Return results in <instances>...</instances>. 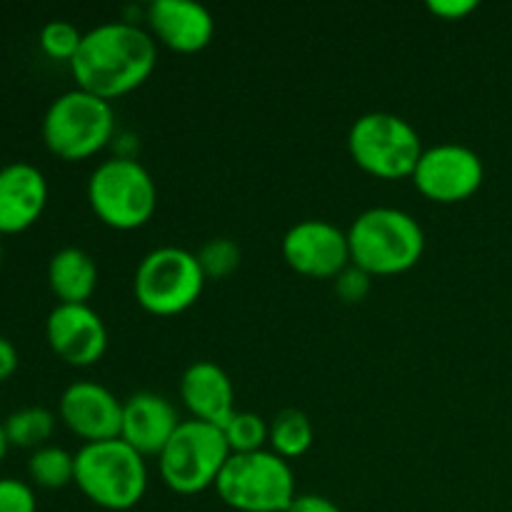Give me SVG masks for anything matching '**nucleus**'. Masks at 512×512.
Wrapping results in <instances>:
<instances>
[{
	"mask_svg": "<svg viewBox=\"0 0 512 512\" xmlns=\"http://www.w3.org/2000/svg\"><path fill=\"white\" fill-rule=\"evenodd\" d=\"M18 370V350L5 335H0V383Z\"/></svg>",
	"mask_w": 512,
	"mask_h": 512,
	"instance_id": "c85d7f7f",
	"label": "nucleus"
},
{
	"mask_svg": "<svg viewBox=\"0 0 512 512\" xmlns=\"http://www.w3.org/2000/svg\"><path fill=\"white\" fill-rule=\"evenodd\" d=\"M205 280L198 255L178 245H160L135 268L133 293L148 313L178 315L198 303Z\"/></svg>",
	"mask_w": 512,
	"mask_h": 512,
	"instance_id": "1a4fd4ad",
	"label": "nucleus"
},
{
	"mask_svg": "<svg viewBox=\"0 0 512 512\" xmlns=\"http://www.w3.org/2000/svg\"><path fill=\"white\" fill-rule=\"evenodd\" d=\"M83 30L78 28L70 20H48V23L40 28V48L55 60H73L78 53L80 43H83Z\"/></svg>",
	"mask_w": 512,
	"mask_h": 512,
	"instance_id": "b1692460",
	"label": "nucleus"
},
{
	"mask_svg": "<svg viewBox=\"0 0 512 512\" xmlns=\"http://www.w3.org/2000/svg\"><path fill=\"white\" fill-rule=\"evenodd\" d=\"M370 278H373V275L365 273L363 268H358V265L350 263L343 273H338L333 278L335 293H338V298L343 300V303H360V300L368 298Z\"/></svg>",
	"mask_w": 512,
	"mask_h": 512,
	"instance_id": "a878e982",
	"label": "nucleus"
},
{
	"mask_svg": "<svg viewBox=\"0 0 512 512\" xmlns=\"http://www.w3.org/2000/svg\"><path fill=\"white\" fill-rule=\"evenodd\" d=\"M0 263H3V240H0Z\"/></svg>",
	"mask_w": 512,
	"mask_h": 512,
	"instance_id": "7c9ffc66",
	"label": "nucleus"
},
{
	"mask_svg": "<svg viewBox=\"0 0 512 512\" xmlns=\"http://www.w3.org/2000/svg\"><path fill=\"white\" fill-rule=\"evenodd\" d=\"M215 490L228 508L238 512H285L298 498L290 460L270 448L230 453Z\"/></svg>",
	"mask_w": 512,
	"mask_h": 512,
	"instance_id": "39448f33",
	"label": "nucleus"
},
{
	"mask_svg": "<svg viewBox=\"0 0 512 512\" xmlns=\"http://www.w3.org/2000/svg\"><path fill=\"white\" fill-rule=\"evenodd\" d=\"M285 512H343L338 508V503H333L325 495H315V493H303L290 503V508Z\"/></svg>",
	"mask_w": 512,
	"mask_h": 512,
	"instance_id": "cd10ccee",
	"label": "nucleus"
},
{
	"mask_svg": "<svg viewBox=\"0 0 512 512\" xmlns=\"http://www.w3.org/2000/svg\"><path fill=\"white\" fill-rule=\"evenodd\" d=\"M145 20L150 35L178 53H198L215 35L213 13L198 0H150Z\"/></svg>",
	"mask_w": 512,
	"mask_h": 512,
	"instance_id": "4468645a",
	"label": "nucleus"
},
{
	"mask_svg": "<svg viewBox=\"0 0 512 512\" xmlns=\"http://www.w3.org/2000/svg\"><path fill=\"white\" fill-rule=\"evenodd\" d=\"M315 440L313 420L298 408H285L270 420L268 448L285 460H298Z\"/></svg>",
	"mask_w": 512,
	"mask_h": 512,
	"instance_id": "6ab92c4d",
	"label": "nucleus"
},
{
	"mask_svg": "<svg viewBox=\"0 0 512 512\" xmlns=\"http://www.w3.org/2000/svg\"><path fill=\"white\" fill-rule=\"evenodd\" d=\"M3 428L10 445L38 450L48 445L50 435H53L55 415L48 408H40V405H28V408L13 410L3 420Z\"/></svg>",
	"mask_w": 512,
	"mask_h": 512,
	"instance_id": "aec40b11",
	"label": "nucleus"
},
{
	"mask_svg": "<svg viewBox=\"0 0 512 512\" xmlns=\"http://www.w3.org/2000/svg\"><path fill=\"white\" fill-rule=\"evenodd\" d=\"M75 485L103 510L135 508L148 490L145 455L130 448L123 438L83 443L75 453Z\"/></svg>",
	"mask_w": 512,
	"mask_h": 512,
	"instance_id": "7ed1b4c3",
	"label": "nucleus"
},
{
	"mask_svg": "<svg viewBox=\"0 0 512 512\" xmlns=\"http://www.w3.org/2000/svg\"><path fill=\"white\" fill-rule=\"evenodd\" d=\"M48 180L43 170L25 160L0 168V233H20L43 215Z\"/></svg>",
	"mask_w": 512,
	"mask_h": 512,
	"instance_id": "dca6fc26",
	"label": "nucleus"
},
{
	"mask_svg": "<svg viewBox=\"0 0 512 512\" xmlns=\"http://www.w3.org/2000/svg\"><path fill=\"white\" fill-rule=\"evenodd\" d=\"M158 63V40L135 20H105L85 30L78 53L70 60L78 88L113 103L150 78Z\"/></svg>",
	"mask_w": 512,
	"mask_h": 512,
	"instance_id": "f257e3e1",
	"label": "nucleus"
},
{
	"mask_svg": "<svg viewBox=\"0 0 512 512\" xmlns=\"http://www.w3.org/2000/svg\"><path fill=\"white\" fill-rule=\"evenodd\" d=\"M45 338L60 360L75 368L95 365L108 350V328L88 303H58L45 320Z\"/></svg>",
	"mask_w": 512,
	"mask_h": 512,
	"instance_id": "f8f14e48",
	"label": "nucleus"
},
{
	"mask_svg": "<svg viewBox=\"0 0 512 512\" xmlns=\"http://www.w3.org/2000/svg\"><path fill=\"white\" fill-rule=\"evenodd\" d=\"M180 398L195 420L223 428L235 413V388L230 375L213 360H195L180 378Z\"/></svg>",
	"mask_w": 512,
	"mask_h": 512,
	"instance_id": "f3484780",
	"label": "nucleus"
},
{
	"mask_svg": "<svg viewBox=\"0 0 512 512\" xmlns=\"http://www.w3.org/2000/svg\"><path fill=\"white\" fill-rule=\"evenodd\" d=\"M483 178V158L463 143L430 145L413 170L415 188L438 203H460L470 198L483 185Z\"/></svg>",
	"mask_w": 512,
	"mask_h": 512,
	"instance_id": "9d476101",
	"label": "nucleus"
},
{
	"mask_svg": "<svg viewBox=\"0 0 512 512\" xmlns=\"http://www.w3.org/2000/svg\"><path fill=\"white\" fill-rule=\"evenodd\" d=\"M28 473L40 488H65V485L75 483V453H68L58 445H43L30 455Z\"/></svg>",
	"mask_w": 512,
	"mask_h": 512,
	"instance_id": "412c9836",
	"label": "nucleus"
},
{
	"mask_svg": "<svg viewBox=\"0 0 512 512\" xmlns=\"http://www.w3.org/2000/svg\"><path fill=\"white\" fill-rule=\"evenodd\" d=\"M8 448H10V443H8V435H5V428H3V423H0V460L5 458V453H8Z\"/></svg>",
	"mask_w": 512,
	"mask_h": 512,
	"instance_id": "c756f323",
	"label": "nucleus"
},
{
	"mask_svg": "<svg viewBox=\"0 0 512 512\" xmlns=\"http://www.w3.org/2000/svg\"><path fill=\"white\" fill-rule=\"evenodd\" d=\"M48 283L60 303H88L98 288V263L88 250L65 245L50 258Z\"/></svg>",
	"mask_w": 512,
	"mask_h": 512,
	"instance_id": "a211bd4d",
	"label": "nucleus"
},
{
	"mask_svg": "<svg viewBox=\"0 0 512 512\" xmlns=\"http://www.w3.org/2000/svg\"><path fill=\"white\" fill-rule=\"evenodd\" d=\"M223 435L228 440L230 453H255L265 450L270 435V423L250 410H235L223 425Z\"/></svg>",
	"mask_w": 512,
	"mask_h": 512,
	"instance_id": "4be33fe9",
	"label": "nucleus"
},
{
	"mask_svg": "<svg viewBox=\"0 0 512 512\" xmlns=\"http://www.w3.org/2000/svg\"><path fill=\"white\" fill-rule=\"evenodd\" d=\"M60 420L85 443L120 438L123 400L95 380H75L63 390L58 403Z\"/></svg>",
	"mask_w": 512,
	"mask_h": 512,
	"instance_id": "ddd939ff",
	"label": "nucleus"
},
{
	"mask_svg": "<svg viewBox=\"0 0 512 512\" xmlns=\"http://www.w3.org/2000/svg\"><path fill=\"white\" fill-rule=\"evenodd\" d=\"M115 133L113 103L83 88L53 98L43 115V140L63 160H83L103 150Z\"/></svg>",
	"mask_w": 512,
	"mask_h": 512,
	"instance_id": "423d86ee",
	"label": "nucleus"
},
{
	"mask_svg": "<svg viewBox=\"0 0 512 512\" xmlns=\"http://www.w3.org/2000/svg\"><path fill=\"white\" fill-rule=\"evenodd\" d=\"M195 255H198V263L208 280H220L233 275L238 270L240 258H243L240 245L230 238H210Z\"/></svg>",
	"mask_w": 512,
	"mask_h": 512,
	"instance_id": "5701e85b",
	"label": "nucleus"
},
{
	"mask_svg": "<svg viewBox=\"0 0 512 512\" xmlns=\"http://www.w3.org/2000/svg\"><path fill=\"white\" fill-rule=\"evenodd\" d=\"M0 512H38L33 488L18 478H0Z\"/></svg>",
	"mask_w": 512,
	"mask_h": 512,
	"instance_id": "393cba45",
	"label": "nucleus"
},
{
	"mask_svg": "<svg viewBox=\"0 0 512 512\" xmlns=\"http://www.w3.org/2000/svg\"><path fill=\"white\" fill-rule=\"evenodd\" d=\"M178 410L165 395L153 390H140L128 400H123V425H120V438L138 450L140 455H160L178 425Z\"/></svg>",
	"mask_w": 512,
	"mask_h": 512,
	"instance_id": "2eb2a0df",
	"label": "nucleus"
},
{
	"mask_svg": "<svg viewBox=\"0 0 512 512\" xmlns=\"http://www.w3.org/2000/svg\"><path fill=\"white\" fill-rule=\"evenodd\" d=\"M88 203L110 228L135 230L153 218L158 208V185L138 158L113 155L90 173Z\"/></svg>",
	"mask_w": 512,
	"mask_h": 512,
	"instance_id": "20e7f679",
	"label": "nucleus"
},
{
	"mask_svg": "<svg viewBox=\"0 0 512 512\" xmlns=\"http://www.w3.org/2000/svg\"><path fill=\"white\" fill-rule=\"evenodd\" d=\"M350 263L370 275H400L425 253L423 225L393 205L363 210L348 228Z\"/></svg>",
	"mask_w": 512,
	"mask_h": 512,
	"instance_id": "f03ea898",
	"label": "nucleus"
},
{
	"mask_svg": "<svg viewBox=\"0 0 512 512\" xmlns=\"http://www.w3.org/2000/svg\"><path fill=\"white\" fill-rule=\"evenodd\" d=\"M228 458L230 448L223 428L195 418L183 420L158 455L160 478L173 493L198 495L215 488Z\"/></svg>",
	"mask_w": 512,
	"mask_h": 512,
	"instance_id": "6e6552de",
	"label": "nucleus"
},
{
	"mask_svg": "<svg viewBox=\"0 0 512 512\" xmlns=\"http://www.w3.org/2000/svg\"><path fill=\"white\" fill-rule=\"evenodd\" d=\"M283 258L295 273L328 280L350 265L348 230L323 218H305L283 235Z\"/></svg>",
	"mask_w": 512,
	"mask_h": 512,
	"instance_id": "9b49d317",
	"label": "nucleus"
},
{
	"mask_svg": "<svg viewBox=\"0 0 512 512\" xmlns=\"http://www.w3.org/2000/svg\"><path fill=\"white\" fill-rule=\"evenodd\" d=\"M348 150L365 173L383 180H398L413 178L425 148L410 120L390 110H373L350 125Z\"/></svg>",
	"mask_w": 512,
	"mask_h": 512,
	"instance_id": "0eeeda50",
	"label": "nucleus"
},
{
	"mask_svg": "<svg viewBox=\"0 0 512 512\" xmlns=\"http://www.w3.org/2000/svg\"><path fill=\"white\" fill-rule=\"evenodd\" d=\"M478 8V0H430L428 10L438 18L460 20Z\"/></svg>",
	"mask_w": 512,
	"mask_h": 512,
	"instance_id": "bb28decb",
	"label": "nucleus"
}]
</instances>
